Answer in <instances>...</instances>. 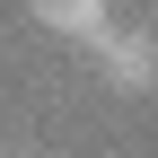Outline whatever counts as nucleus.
Masks as SVG:
<instances>
[{"mask_svg":"<svg viewBox=\"0 0 158 158\" xmlns=\"http://www.w3.org/2000/svg\"><path fill=\"white\" fill-rule=\"evenodd\" d=\"M88 62H97V79H106L114 97H149L158 88V35L149 27H106L88 44Z\"/></svg>","mask_w":158,"mask_h":158,"instance_id":"1","label":"nucleus"},{"mask_svg":"<svg viewBox=\"0 0 158 158\" xmlns=\"http://www.w3.org/2000/svg\"><path fill=\"white\" fill-rule=\"evenodd\" d=\"M27 18L44 35H62V44H97L114 27V0H27Z\"/></svg>","mask_w":158,"mask_h":158,"instance_id":"2","label":"nucleus"}]
</instances>
